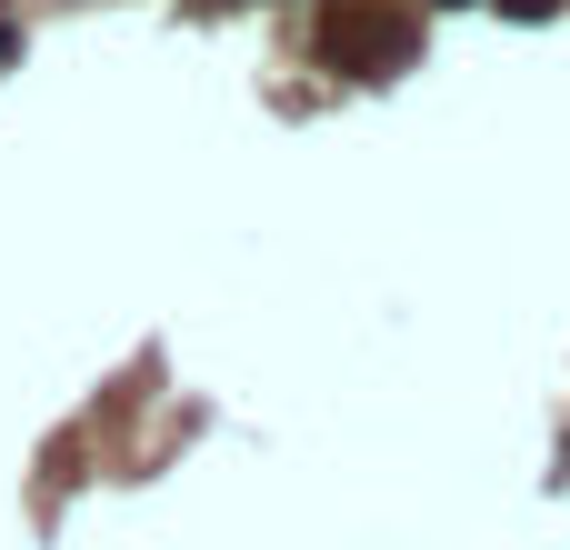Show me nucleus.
Returning <instances> with one entry per match:
<instances>
[{
  "instance_id": "1",
  "label": "nucleus",
  "mask_w": 570,
  "mask_h": 550,
  "mask_svg": "<svg viewBox=\"0 0 570 550\" xmlns=\"http://www.w3.org/2000/svg\"><path fill=\"white\" fill-rule=\"evenodd\" d=\"M411 50H421V30H411V10H391V0H341V10L321 20V60L351 70V80L411 70Z\"/></svg>"
},
{
  "instance_id": "2",
  "label": "nucleus",
  "mask_w": 570,
  "mask_h": 550,
  "mask_svg": "<svg viewBox=\"0 0 570 550\" xmlns=\"http://www.w3.org/2000/svg\"><path fill=\"white\" fill-rule=\"evenodd\" d=\"M501 10H521V20H551V10H561V0H501Z\"/></svg>"
},
{
  "instance_id": "3",
  "label": "nucleus",
  "mask_w": 570,
  "mask_h": 550,
  "mask_svg": "<svg viewBox=\"0 0 570 550\" xmlns=\"http://www.w3.org/2000/svg\"><path fill=\"white\" fill-rule=\"evenodd\" d=\"M0 60H10V10H0Z\"/></svg>"
}]
</instances>
